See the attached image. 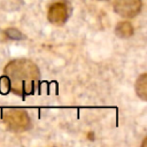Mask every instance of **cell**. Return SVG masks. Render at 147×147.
<instances>
[{
  "instance_id": "6da1fadb",
  "label": "cell",
  "mask_w": 147,
  "mask_h": 147,
  "mask_svg": "<svg viewBox=\"0 0 147 147\" xmlns=\"http://www.w3.org/2000/svg\"><path fill=\"white\" fill-rule=\"evenodd\" d=\"M3 75L9 80L10 91L21 96L32 94L40 79L38 67L28 59L10 61L5 67Z\"/></svg>"
},
{
  "instance_id": "7a4b0ae2",
  "label": "cell",
  "mask_w": 147,
  "mask_h": 147,
  "mask_svg": "<svg viewBox=\"0 0 147 147\" xmlns=\"http://www.w3.org/2000/svg\"><path fill=\"white\" fill-rule=\"evenodd\" d=\"M2 121L8 130L13 132H24L31 125L28 113L23 109L7 108L2 110Z\"/></svg>"
},
{
  "instance_id": "3957f363",
  "label": "cell",
  "mask_w": 147,
  "mask_h": 147,
  "mask_svg": "<svg viewBox=\"0 0 147 147\" xmlns=\"http://www.w3.org/2000/svg\"><path fill=\"white\" fill-rule=\"evenodd\" d=\"M113 7L116 14L124 18H132L137 16L142 7L141 0H114Z\"/></svg>"
},
{
  "instance_id": "277c9868",
  "label": "cell",
  "mask_w": 147,
  "mask_h": 147,
  "mask_svg": "<svg viewBox=\"0 0 147 147\" xmlns=\"http://www.w3.org/2000/svg\"><path fill=\"white\" fill-rule=\"evenodd\" d=\"M69 17V7L64 1L53 2L47 11L48 21L54 25H62Z\"/></svg>"
},
{
  "instance_id": "5b68a950",
  "label": "cell",
  "mask_w": 147,
  "mask_h": 147,
  "mask_svg": "<svg viewBox=\"0 0 147 147\" xmlns=\"http://www.w3.org/2000/svg\"><path fill=\"white\" fill-rule=\"evenodd\" d=\"M115 32L121 38H130L133 34V26L129 21H122L116 24Z\"/></svg>"
},
{
  "instance_id": "8992f818",
  "label": "cell",
  "mask_w": 147,
  "mask_h": 147,
  "mask_svg": "<svg viewBox=\"0 0 147 147\" xmlns=\"http://www.w3.org/2000/svg\"><path fill=\"white\" fill-rule=\"evenodd\" d=\"M136 93L141 100L147 99V76L146 74H142L138 77L136 82Z\"/></svg>"
},
{
  "instance_id": "52a82bcc",
  "label": "cell",
  "mask_w": 147,
  "mask_h": 147,
  "mask_svg": "<svg viewBox=\"0 0 147 147\" xmlns=\"http://www.w3.org/2000/svg\"><path fill=\"white\" fill-rule=\"evenodd\" d=\"M9 91H10L9 80H8V78H7L5 75H2V76L0 77V92H1L2 94H7Z\"/></svg>"
},
{
  "instance_id": "ba28073f",
  "label": "cell",
  "mask_w": 147,
  "mask_h": 147,
  "mask_svg": "<svg viewBox=\"0 0 147 147\" xmlns=\"http://www.w3.org/2000/svg\"><path fill=\"white\" fill-rule=\"evenodd\" d=\"M102 1H106V0H102Z\"/></svg>"
}]
</instances>
